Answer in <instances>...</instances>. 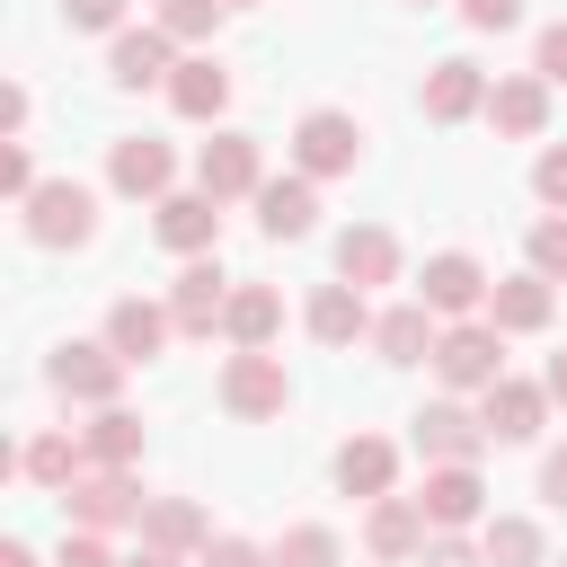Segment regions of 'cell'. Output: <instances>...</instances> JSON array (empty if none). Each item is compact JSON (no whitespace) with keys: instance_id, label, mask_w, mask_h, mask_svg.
Segmentation results:
<instances>
[{"instance_id":"1","label":"cell","mask_w":567,"mask_h":567,"mask_svg":"<svg viewBox=\"0 0 567 567\" xmlns=\"http://www.w3.org/2000/svg\"><path fill=\"white\" fill-rule=\"evenodd\" d=\"M18 213H27V239H35V248H80V239L97 230V195H89L80 177H53V186H35Z\"/></svg>"},{"instance_id":"2","label":"cell","mask_w":567,"mask_h":567,"mask_svg":"<svg viewBox=\"0 0 567 567\" xmlns=\"http://www.w3.org/2000/svg\"><path fill=\"white\" fill-rule=\"evenodd\" d=\"M434 372H443L452 390H496V381H505V328H487V319L443 328V337H434Z\"/></svg>"},{"instance_id":"3","label":"cell","mask_w":567,"mask_h":567,"mask_svg":"<svg viewBox=\"0 0 567 567\" xmlns=\"http://www.w3.org/2000/svg\"><path fill=\"white\" fill-rule=\"evenodd\" d=\"M284 399H292V381H284L275 354H230V363H221V408H230V416L266 425V416H284Z\"/></svg>"},{"instance_id":"4","label":"cell","mask_w":567,"mask_h":567,"mask_svg":"<svg viewBox=\"0 0 567 567\" xmlns=\"http://www.w3.org/2000/svg\"><path fill=\"white\" fill-rule=\"evenodd\" d=\"M195 186H204L213 204H230V195H257V186H266V159H257V142H248V133H213V142L195 151Z\"/></svg>"},{"instance_id":"5","label":"cell","mask_w":567,"mask_h":567,"mask_svg":"<svg viewBox=\"0 0 567 567\" xmlns=\"http://www.w3.org/2000/svg\"><path fill=\"white\" fill-rule=\"evenodd\" d=\"M221 310H230V292H221V257H186L177 284H168V319H177V337H213Z\"/></svg>"},{"instance_id":"6","label":"cell","mask_w":567,"mask_h":567,"mask_svg":"<svg viewBox=\"0 0 567 567\" xmlns=\"http://www.w3.org/2000/svg\"><path fill=\"white\" fill-rule=\"evenodd\" d=\"M44 381H53L62 399L115 408V390H124V354H115V346H62V354L44 363Z\"/></svg>"},{"instance_id":"7","label":"cell","mask_w":567,"mask_h":567,"mask_svg":"<svg viewBox=\"0 0 567 567\" xmlns=\"http://www.w3.org/2000/svg\"><path fill=\"white\" fill-rule=\"evenodd\" d=\"M62 496H71V514H80V532H115V523H142V514H151L124 470H80Z\"/></svg>"},{"instance_id":"8","label":"cell","mask_w":567,"mask_h":567,"mask_svg":"<svg viewBox=\"0 0 567 567\" xmlns=\"http://www.w3.org/2000/svg\"><path fill=\"white\" fill-rule=\"evenodd\" d=\"M354 151H363V133H354V115H337V106L301 115V133H292L301 177H346V168H354Z\"/></svg>"},{"instance_id":"9","label":"cell","mask_w":567,"mask_h":567,"mask_svg":"<svg viewBox=\"0 0 567 567\" xmlns=\"http://www.w3.org/2000/svg\"><path fill=\"white\" fill-rule=\"evenodd\" d=\"M478 443H487V425H478L470 408H452V399L416 408V452H425L434 470H470V461H478Z\"/></svg>"},{"instance_id":"10","label":"cell","mask_w":567,"mask_h":567,"mask_svg":"<svg viewBox=\"0 0 567 567\" xmlns=\"http://www.w3.org/2000/svg\"><path fill=\"white\" fill-rule=\"evenodd\" d=\"M106 177H115V195L168 204V177H177V159H168V142H151V133H124V142L106 151Z\"/></svg>"},{"instance_id":"11","label":"cell","mask_w":567,"mask_h":567,"mask_svg":"<svg viewBox=\"0 0 567 567\" xmlns=\"http://www.w3.org/2000/svg\"><path fill=\"white\" fill-rule=\"evenodd\" d=\"M425 523L434 532H470V523H487V487H478V461L470 470H425Z\"/></svg>"},{"instance_id":"12","label":"cell","mask_w":567,"mask_h":567,"mask_svg":"<svg viewBox=\"0 0 567 567\" xmlns=\"http://www.w3.org/2000/svg\"><path fill=\"white\" fill-rule=\"evenodd\" d=\"M363 549H372L381 567L425 558V505H416V496H381V505L363 514Z\"/></svg>"},{"instance_id":"13","label":"cell","mask_w":567,"mask_h":567,"mask_svg":"<svg viewBox=\"0 0 567 567\" xmlns=\"http://www.w3.org/2000/svg\"><path fill=\"white\" fill-rule=\"evenodd\" d=\"M168 44H177L168 27H124L115 53H106V80H115V89H151V80H168V71H177Z\"/></svg>"},{"instance_id":"14","label":"cell","mask_w":567,"mask_h":567,"mask_svg":"<svg viewBox=\"0 0 567 567\" xmlns=\"http://www.w3.org/2000/svg\"><path fill=\"white\" fill-rule=\"evenodd\" d=\"M159 213V239L177 248V257H213V239H221V204L195 186V195H168V204H151Z\"/></svg>"},{"instance_id":"15","label":"cell","mask_w":567,"mask_h":567,"mask_svg":"<svg viewBox=\"0 0 567 567\" xmlns=\"http://www.w3.org/2000/svg\"><path fill=\"white\" fill-rule=\"evenodd\" d=\"M275 328H284V292H275V284H239L230 310H221V337H230L239 354H266Z\"/></svg>"},{"instance_id":"16","label":"cell","mask_w":567,"mask_h":567,"mask_svg":"<svg viewBox=\"0 0 567 567\" xmlns=\"http://www.w3.org/2000/svg\"><path fill=\"white\" fill-rule=\"evenodd\" d=\"M168 328H177V319H168L159 301H142V292H124V301L106 310V346H115L124 363H151V354L168 346Z\"/></svg>"},{"instance_id":"17","label":"cell","mask_w":567,"mask_h":567,"mask_svg":"<svg viewBox=\"0 0 567 567\" xmlns=\"http://www.w3.org/2000/svg\"><path fill=\"white\" fill-rule=\"evenodd\" d=\"M478 399H487L478 425H487L496 443H532L540 416H549V390H540V381H496V390H478Z\"/></svg>"},{"instance_id":"18","label":"cell","mask_w":567,"mask_h":567,"mask_svg":"<svg viewBox=\"0 0 567 567\" xmlns=\"http://www.w3.org/2000/svg\"><path fill=\"white\" fill-rule=\"evenodd\" d=\"M487 292H496V284L478 275V257H461V248L425 257V310H452V319H461V310H478Z\"/></svg>"},{"instance_id":"19","label":"cell","mask_w":567,"mask_h":567,"mask_svg":"<svg viewBox=\"0 0 567 567\" xmlns=\"http://www.w3.org/2000/svg\"><path fill=\"white\" fill-rule=\"evenodd\" d=\"M549 275H505L496 292H487V328H505V337H532V328H549Z\"/></svg>"},{"instance_id":"20","label":"cell","mask_w":567,"mask_h":567,"mask_svg":"<svg viewBox=\"0 0 567 567\" xmlns=\"http://www.w3.org/2000/svg\"><path fill=\"white\" fill-rule=\"evenodd\" d=\"M390 478H399V452H390L381 434H354V443H337V487H346V496L381 505V496H390Z\"/></svg>"},{"instance_id":"21","label":"cell","mask_w":567,"mask_h":567,"mask_svg":"<svg viewBox=\"0 0 567 567\" xmlns=\"http://www.w3.org/2000/svg\"><path fill=\"white\" fill-rule=\"evenodd\" d=\"M168 106H177V115H195V124H213V115L230 106V71H221L213 53L177 62V71H168Z\"/></svg>"},{"instance_id":"22","label":"cell","mask_w":567,"mask_h":567,"mask_svg":"<svg viewBox=\"0 0 567 567\" xmlns=\"http://www.w3.org/2000/svg\"><path fill=\"white\" fill-rule=\"evenodd\" d=\"M478 106H487L478 62H461V53H452V62H434V71H425V115H434V124H461V115H478Z\"/></svg>"},{"instance_id":"23","label":"cell","mask_w":567,"mask_h":567,"mask_svg":"<svg viewBox=\"0 0 567 567\" xmlns=\"http://www.w3.org/2000/svg\"><path fill=\"white\" fill-rule=\"evenodd\" d=\"M257 221H266V239H301L319 221V186L310 177H266L257 186Z\"/></svg>"},{"instance_id":"24","label":"cell","mask_w":567,"mask_h":567,"mask_svg":"<svg viewBox=\"0 0 567 567\" xmlns=\"http://www.w3.org/2000/svg\"><path fill=\"white\" fill-rule=\"evenodd\" d=\"M390 275H399V239H390L381 221H363V230L337 239V284L363 292V284H390Z\"/></svg>"},{"instance_id":"25","label":"cell","mask_w":567,"mask_h":567,"mask_svg":"<svg viewBox=\"0 0 567 567\" xmlns=\"http://www.w3.org/2000/svg\"><path fill=\"white\" fill-rule=\"evenodd\" d=\"M487 115H496V133L532 142V133L549 124V80H540V71H532V80H496V89H487Z\"/></svg>"},{"instance_id":"26","label":"cell","mask_w":567,"mask_h":567,"mask_svg":"<svg viewBox=\"0 0 567 567\" xmlns=\"http://www.w3.org/2000/svg\"><path fill=\"white\" fill-rule=\"evenodd\" d=\"M363 328H372V310H363L354 284H319V292H310V337H319V346H354Z\"/></svg>"},{"instance_id":"27","label":"cell","mask_w":567,"mask_h":567,"mask_svg":"<svg viewBox=\"0 0 567 567\" xmlns=\"http://www.w3.org/2000/svg\"><path fill=\"white\" fill-rule=\"evenodd\" d=\"M213 532H204V505H186V496H151V514H142V549H204Z\"/></svg>"},{"instance_id":"28","label":"cell","mask_w":567,"mask_h":567,"mask_svg":"<svg viewBox=\"0 0 567 567\" xmlns=\"http://www.w3.org/2000/svg\"><path fill=\"white\" fill-rule=\"evenodd\" d=\"M372 346H381V363H425V354H434L425 301H399V310H381V319H372Z\"/></svg>"},{"instance_id":"29","label":"cell","mask_w":567,"mask_h":567,"mask_svg":"<svg viewBox=\"0 0 567 567\" xmlns=\"http://www.w3.org/2000/svg\"><path fill=\"white\" fill-rule=\"evenodd\" d=\"M80 461H89V443H71V434H35V443L18 452V470H27L35 487H71V478H80Z\"/></svg>"},{"instance_id":"30","label":"cell","mask_w":567,"mask_h":567,"mask_svg":"<svg viewBox=\"0 0 567 567\" xmlns=\"http://www.w3.org/2000/svg\"><path fill=\"white\" fill-rule=\"evenodd\" d=\"M142 452V416H124V408H97V425H89V461L97 470H124Z\"/></svg>"},{"instance_id":"31","label":"cell","mask_w":567,"mask_h":567,"mask_svg":"<svg viewBox=\"0 0 567 567\" xmlns=\"http://www.w3.org/2000/svg\"><path fill=\"white\" fill-rule=\"evenodd\" d=\"M478 549H487V567H532V558H540V532H532L523 514H487Z\"/></svg>"},{"instance_id":"32","label":"cell","mask_w":567,"mask_h":567,"mask_svg":"<svg viewBox=\"0 0 567 567\" xmlns=\"http://www.w3.org/2000/svg\"><path fill=\"white\" fill-rule=\"evenodd\" d=\"M275 567H337V532H319V523H292V532L275 540Z\"/></svg>"},{"instance_id":"33","label":"cell","mask_w":567,"mask_h":567,"mask_svg":"<svg viewBox=\"0 0 567 567\" xmlns=\"http://www.w3.org/2000/svg\"><path fill=\"white\" fill-rule=\"evenodd\" d=\"M213 18H221V0H159V27H168L177 44H204Z\"/></svg>"},{"instance_id":"34","label":"cell","mask_w":567,"mask_h":567,"mask_svg":"<svg viewBox=\"0 0 567 567\" xmlns=\"http://www.w3.org/2000/svg\"><path fill=\"white\" fill-rule=\"evenodd\" d=\"M532 275L567 284V221H532Z\"/></svg>"},{"instance_id":"35","label":"cell","mask_w":567,"mask_h":567,"mask_svg":"<svg viewBox=\"0 0 567 567\" xmlns=\"http://www.w3.org/2000/svg\"><path fill=\"white\" fill-rule=\"evenodd\" d=\"M532 195H540V204H567V142H549V151L532 159Z\"/></svg>"},{"instance_id":"36","label":"cell","mask_w":567,"mask_h":567,"mask_svg":"<svg viewBox=\"0 0 567 567\" xmlns=\"http://www.w3.org/2000/svg\"><path fill=\"white\" fill-rule=\"evenodd\" d=\"M0 195H9V204H27V195H35V159H27V142H9V151H0Z\"/></svg>"},{"instance_id":"37","label":"cell","mask_w":567,"mask_h":567,"mask_svg":"<svg viewBox=\"0 0 567 567\" xmlns=\"http://www.w3.org/2000/svg\"><path fill=\"white\" fill-rule=\"evenodd\" d=\"M62 18H71V27H115V35H124V0H62Z\"/></svg>"},{"instance_id":"38","label":"cell","mask_w":567,"mask_h":567,"mask_svg":"<svg viewBox=\"0 0 567 567\" xmlns=\"http://www.w3.org/2000/svg\"><path fill=\"white\" fill-rule=\"evenodd\" d=\"M461 18H470L478 35H496V27H514V18H523V0H461Z\"/></svg>"},{"instance_id":"39","label":"cell","mask_w":567,"mask_h":567,"mask_svg":"<svg viewBox=\"0 0 567 567\" xmlns=\"http://www.w3.org/2000/svg\"><path fill=\"white\" fill-rule=\"evenodd\" d=\"M425 567H487V549H470V540H425Z\"/></svg>"},{"instance_id":"40","label":"cell","mask_w":567,"mask_h":567,"mask_svg":"<svg viewBox=\"0 0 567 567\" xmlns=\"http://www.w3.org/2000/svg\"><path fill=\"white\" fill-rule=\"evenodd\" d=\"M204 567H275V558L248 549V540H204Z\"/></svg>"},{"instance_id":"41","label":"cell","mask_w":567,"mask_h":567,"mask_svg":"<svg viewBox=\"0 0 567 567\" xmlns=\"http://www.w3.org/2000/svg\"><path fill=\"white\" fill-rule=\"evenodd\" d=\"M62 567H115V558H106L97 532H71V540H62Z\"/></svg>"},{"instance_id":"42","label":"cell","mask_w":567,"mask_h":567,"mask_svg":"<svg viewBox=\"0 0 567 567\" xmlns=\"http://www.w3.org/2000/svg\"><path fill=\"white\" fill-rule=\"evenodd\" d=\"M540 80H567V18L540 27Z\"/></svg>"},{"instance_id":"43","label":"cell","mask_w":567,"mask_h":567,"mask_svg":"<svg viewBox=\"0 0 567 567\" xmlns=\"http://www.w3.org/2000/svg\"><path fill=\"white\" fill-rule=\"evenodd\" d=\"M540 496H549V505H558V514H567V443H558V452H549V461H540Z\"/></svg>"},{"instance_id":"44","label":"cell","mask_w":567,"mask_h":567,"mask_svg":"<svg viewBox=\"0 0 567 567\" xmlns=\"http://www.w3.org/2000/svg\"><path fill=\"white\" fill-rule=\"evenodd\" d=\"M0 124H9V142L27 133V89H0Z\"/></svg>"},{"instance_id":"45","label":"cell","mask_w":567,"mask_h":567,"mask_svg":"<svg viewBox=\"0 0 567 567\" xmlns=\"http://www.w3.org/2000/svg\"><path fill=\"white\" fill-rule=\"evenodd\" d=\"M540 390H549V399L567 408V354H549V372H540Z\"/></svg>"},{"instance_id":"46","label":"cell","mask_w":567,"mask_h":567,"mask_svg":"<svg viewBox=\"0 0 567 567\" xmlns=\"http://www.w3.org/2000/svg\"><path fill=\"white\" fill-rule=\"evenodd\" d=\"M0 567H35V558H27V540H9V549H0Z\"/></svg>"},{"instance_id":"47","label":"cell","mask_w":567,"mask_h":567,"mask_svg":"<svg viewBox=\"0 0 567 567\" xmlns=\"http://www.w3.org/2000/svg\"><path fill=\"white\" fill-rule=\"evenodd\" d=\"M124 567H177V558H168V549H142V558H124Z\"/></svg>"},{"instance_id":"48","label":"cell","mask_w":567,"mask_h":567,"mask_svg":"<svg viewBox=\"0 0 567 567\" xmlns=\"http://www.w3.org/2000/svg\"><path fill=\"white\" fill-rule=\"evenodd\" d=\"M239 9H248V0H239Z\"/></svg>"}]
</instances>
